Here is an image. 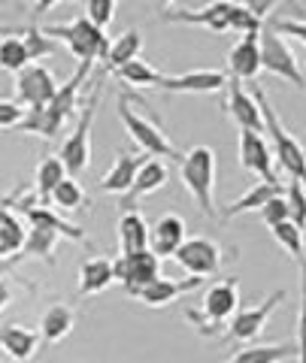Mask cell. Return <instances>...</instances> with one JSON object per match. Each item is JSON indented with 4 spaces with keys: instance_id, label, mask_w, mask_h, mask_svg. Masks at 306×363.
<instances>
[{
    "instance_id": "1",
    "label": "cell",
    "mask_w": 306,
    "mask_h": 363,
    "mask_svg": "<svg viewBox=\"0 0 306 363\" xmlns=\"http://www.w3.org/2000/svg\"><path fill=\"white\" fill-rule=\"evenodd\" d=\"M92 64H79V70L67 79L64 85H58V94L43 109H31L25 112V121L18 124V133H33V136H43V140H55L61 133V128L70 121L73 109H76V100H79V91H82V82Z\"/></svg>"
},
{
    "instance_id": "2",
    "label": "cell",
    "mask_w": 306,
    "mask_h": 363,
    "mask_svg": "<svg viewBox=\"0 0 306 363\" xmlns=\"http://www.w3.org/2000/svg\"><path fill=\"white\" fill-rule=\"evenodd\" d=\"M252 97H255V104L261 106V116H264V130L270 133V152H273V161H279L282 169H285L294 182H300V185L306 188V149L288 133L285 124L279 121L276 109H273V104H270L264 88L255 85Z\"/></svg>"
},
{
    "instance_id": "3",
    "label": "cell",
    "mask_w": 306,
    "mask_h": 363,
    "mask_svg": "<svg viewBox=\"0 0 306 363\" xmlns=\"http://www.w3.org/2000/svg\"><path fill=\"white\" fill-rule=\"evenodd\" d=\"M179 173H182V185L188 188V194L195 197L197 209L203 215L215 218L219 209H215V152L209 145H195L182 155L179 161Z\"/></svg>"
},
{
    "instance_id": "4",
    "label": "cell",
    "mask_w": 306,
    "mask_h": 363,
    "mask_svg": "<svg viewBox=\"0 0 306 363\" xmlns=\"http://www.w3.org/2000/svg\"><path fill=\"white\" fill-rule=\"evenodd\" d=\"M43 33L52 40H61L76 55L79 64H94L100 58H106V52H109L106 30L94 28L85 16H76L73 21H64V25H46Z\"/></svg>"
},
{
    "instance_id": "5",
    "label": "cell",
    "mask_w": 306,
    "mask_h": 363,
    "mask_svg": "<svg viewBox=\"0 0 306 363\" xmlns=\"http://www.w3.org/2000/svg\"><path fill=\"white\" fill-rule=\"evenodd\" d=\"M119 116H121L124 130L131 133V140L140 145L146 157H152V161H161V157H167V161H182V152H179L176 145L167 140V133L158 128L155 121L140 116V112L131 106L128 94L119 97Z\"/></svg>"
},
{
    "instance_id": "6",
    "label": "cell",
    "mask_w": 306,
    "mask_h": 363,
    "mask_svg": "<svg viewBox=\"0 0 306 363\" xmlns=\"http://www.w3.org/2000/svg\"><path fill=\"white\" fill-rule=\"evenodd\" d=\"M97 106H100V88L92 94L88 106L82 109V116L76 118L73 130L67 133V140L61 143L58 149V161L64 164L67 176L76 179L79 173H85L88 164H92V124L97 118Z\"/></svg>"
},
{
    "instance_id": "7",
    "label": "cell",
    "mask_w": 306,
    "mask_h": 363,
    "mask_svg": "<svg viewBox=\"0 0 306 363\" xmlns=\"http://www.w3.org/2000/svg\"><path fill=\"white\" fill-rule=\"evenodd\" d=\"M258 45H261V70L273 73L279 79H285L294 88H306L303 85V73H300V61L291 52V45L279 37L273 28H261L258 33Z\"/></svg>"
},
{
    "instance_id": "8",
    "label": "cell",
    "mask_w": 306,
    "mask_h": 363,
    "mask_svg": "<svg viewBox=\"0 0 306 363\" xmlns=\"http://www.w3.org/2000/svg\"><path fill=\"white\" fill-rule=\"evenodd\" d=\"M55 94H58V79L46 64H28L16 73V104L25 112L43 109Z\"/></svg>"
},
{
    "instance_id": "9",
    "label": "cell",
    "mask_w": 306,
    "mask_h": 363,
    "mask_svg": "<svg viewBox=\"0 0 306 363\" xmlns=\"http://www.w3.org/2000/svg\"><path fill=\"white\" fill-rule=\"evenodd\" d=\"M173 260L188 272V276L207 279V276H215V272L222 269V245L215 240H207V236H195V240H185L179 245Z\"/></svg>"
},
{
    "instance_id": "10",
    "label": "cell",
    "mask_w": 306,
    "mask_h": 363,
    "mask_svg": "<svg viewBox=\"0 0 306 363\" xmlns=\"http://www.w3.org/2000/svg\"><path fill=\"white\" fill-rule=\"evenodd\" d=\"M228 16H231V4L228 0H215L200 9H185V6H164L158 18L170 21V25H195V28H207L212 33H224L228 28Z\"/></svg>"
},
{
    "instance_id": "11",
    "label": "cell",
    "mask_w": 306,
    "mask_h": 363,
    "mask_svg": "<svg viewBox=\"0 0 306 363\" xmlns=\"http://www.w3.org/2000/svg\"><path fill=\"white\" fill-rule=\"evenodd\" d=\"M112 269H116V281H121L124 291L133 294L161 276V260H158L149 248H143V252L119 255L112 260Z\"/></svg>"
},
{
    "instance_id": "12",
    "label": "cell",
    "mask_w": 306,
    "mask_h": 363,
    "mask_svg": "<svg viewBox=\"0 0 306 363\" xmlns=\"http://www.w3.org/2000/svg\"><path fill=\"white\" fill-rule=\"evenodd\" d=\"M279 303H285V291H273L264 303L252 306V309H236V315L228 321V336L236 339V342H252V339H258Z\"/></svg>"
},
{
    "instance_id": "13",
    "label": "cell",
    "mask_w": 306,
    "mask_h": 363,
    "mask_svg": "<svg viewBox=\"0 0 306 363\" xmlns=\"http://www.w3.org/2000/svg\"><path fill=\"white\" fill-rule=\"evenodd\" d=\"M236 309H240V281H236V276L215 281V285H209L207 294H203L200 315L209 318L212 324L228 327V321L236 315Z\"/></svg>"
},
{
    "instance_id": "14",
    "label": "cell",
    "mask_w": 306,
    "mask_h": 363,
    "mask_svg": "<svg viewBox=\"0 0 306 363\" xmlns=\"http://www.w3.org/2000/svg\"><path fill=\"white\" fill-rule=\"evenodd\" d=\"M203 285V279L191 276V279H167V276H158L155 281H149V285H143L140 291H133L131 297H137L143 306H149V309H164V306H170L173 300L185 297V294L197 291Z\"/></svg>"
},
{
    "instance_id": "15",
    "label": "cell",
    "mask_w": 306,
    "mask_h": 363,
    "mask_svg": "<svg viewBox=\"0 0 306 363\" xmlns=\"http://www.w3.org/2000/svg\"><path fill=\"white\" fill-rule=\"evenodd\" d=\"M228 88V73L222 70H191L179 76H164L161 91L167 94H215Z\"/></svg>"
},
{
    "instance_id": "16",
    "label": "cell",
    "mask_w": 306,
    "mask_h": 363,
    "mask_svg": "<svg viewBox=\"0 0 306 363\" xmlns=\"http://www.w3.org/2000/svg\"><path fill=\"white\" fill-rule=\"evenodd\" d=\"M240 164L248 173L261 176L264 182H276L273 173V152L270 143L264 140V133H252V130H240Z\"/></svg>"
},
{
    "instance_id": "17",
    "label": "cell",
    "mask_w": 306,
    "mask_h": 363,
    "mask_svg": "<svg viewBox=\"0 0 306 363\" xmlns=\"http://www.w3.org/2000/svg\"><path fill=\"white\" fill-rule=\"evenodd\" d=\"M185 221L179 215H161L152 227H149V252L158 257V260H167L179 252L188 236H185Z\"/></svg>"
},
{
    "instance_id": "18",
    "label": "cell",
    "mask_w": 306,
    "mask_h": 363,
    "mask_svg": "<svg viewBox=\"0 0 306 363\" xmlns=\"http://www.w3.org/2000/svg\"><path fill=\"white\" fill-rule=\"evenodd\" d=\"M228 116L240 124V130H252V133H264V116H261V106L255 104V97L236 82L228 79Z\"/></svg>"
},
{
    "instance_id": "19",
    "label": "cell",
    "mask_w": 306,
    "mask_h": 363,
    "mask_svg": "<svg viewBox=\"0 0 306 363\" xmlns=\"http://www.w3.org/2000/svg\"><path fill=\"white\" fill-rule=\"evenodd\" d=\"M149 161L146 155H131V152H119V157L112 161V167L106 169L104 176H100L97 188L104 191V194H128L133 179H137L140 167Z\"/></svg>"
},
{
    "instance_id": "20",
    "label": "cell",
    "mask_w": 306,
    "mask_h": 363,
    "mask_svg": "<svg viewBox=\"0 0 306 363\" xmlns=\"http://www.w3.org/2000/svg\"><path fill=\"white\" fill-rule=\"evenodd\" d=\"M228 67L231 79H236V82H255L261 73L258 33H246V37H240V43H234V49L228 52Z\"/></svg>"
},
{
    "instance_id": "21",
    "label": "cell",
    "mask_w": 306,
    "mask_h": 363,
    "mask_svg": "<svg viewBox=\"0 0 306 363\" xmlns=\"http://www.w3.org/2000/svg\"><path fill=\"white\" fill-rule=\"evenodd\" d=\"M167 179H170L167 164H164V161H152V157H149V161L140 167V173H137V179H133L131 191L124 194V200H121V212H131V209H133V203H137L140 197L161 191V188L167 185Z\"/></svg>"
},
{
    "instance_id": "22",
    "label": "cell",
    "mask_w": 306,
    "mask_h": 363,
    "mask_svg": "<svg viewBox=\"0 0 306 363\" xmlns=\"http://www.w3.org/2000/svg\"><path fill=\"white\" fill-rule=\"evenodd\" d=\"M37 345H40V333L31 330V327H25V324H4L0 327V348H4L16 363L31 360Z\"/></svg>"
},
{
    "instance_id": "23",
    "label": "cell",
    "mask_w": 306,
    "mask_h": 363,
    "mask_svg": "<svg viewBox=\"0 0 306 363\" xmlns=\"http://www.w3.org/2000/svg\"><path fill=\"white\" fill-rule=\"evenodd\" d=\"M112 281H116V269H112L109 257H88L79 267V294L82 297H94L104 294Z\"/></svg>"
},
{
    "instance_id": "24",
    "label": "cell",
    "mask_w": 306,
    "mask_h": 363,
    "mask_svg": "<svg viewBox=\"0 0 306 363\" xmlns=\"http://www.w3.org/2000/svg\"><path fill=\"white\" fill-rule=\"evenodd\" d=\"M143 248H149V221H146L137 209L121 212V218H119V255L143 252Z\"/></svg>"
},
{
    "instance_id": "25",
    "label": "cell",
    "mask_w": 306,
    "mask_h": 363,
    "mask_svg": "<svg viewBox=\"0 0 306 363\" xmlns=\"http://www.w3.org/2000/svg\"><path fill=\"white\" fill-rule=\"evenodd\" d=\"M73 324H76V312L70 309V306H64V303H55L40 318V339L46 345L61 342V339H67L73 333Z\"/></svg>"
},
{
    "instance_id": "26",
    "label": "cell",
    "mask_w": 306,
    "mask_h": 363,
    "mask_svg": "<svg viewBox=\"0 0 306 363\" xmlns=\"http://www.w3.org/2000/svg\"><path fill=\"white\" fill-rule=\"evenodd\" d=\"M297 357L294 342H270V345H246L224 363H288Z\"/></svg>"
},
{
    "instance_id": "27",
    "label": "cell",
    "mask_w": 306,
    "mask_h": 363,
    "mask_svg": "<svg viewBox=\"0 0 306 363\" xmlns=\"http://www.w3.org/2000/svg\"><path fill=\"white\" fill-rule=\"evenodd\" d=\"M279 194H282V185H279V182H255V185L248 188L240 200H234L231 206L222 212V218H236V215H246V212H258L267 200H273V197H279Z\"/></svg>"
},
{
    "instance_id": "28",
    "label": "cell",
    "mask_w": 306,
    "mask_h": 363,
    "mask_svg": "<svg viewBox=\"0 0 306 363\" xmlns=\"http://www.w3.org/2000/svg\"><path fill=\"white\" fill-rule=\"evenodd\" d=\"M140 52H143V33L140 30H124L121 37L116 40H109V52H106V70L116 73L119 67L124 64H131V61H137L140 58Z\"/></svg>"
},
{
    "instance_id": "29",
    "label": "cell",
    "mask_w": 306,
    "mask_h": 363,
    "mask_svg": "<svg viewBox=\"0 0 306 363\" xmlns=\"http://www.w3.org/2000/svg\"><path fill=\"white\" fill-rule=\"evenodd\" d=\"M25 236H28V227L21 224L18 215L0 206V260H9L16 252H21Z\"/></svg>"
},
{
    "instance_id": "30",
    "label": "cell",
    "mask_w": 306,
    "mask_h": 363,
    "mask_svg": "<svg viewBox=\"0 0 306 363\" xmlns=\"http://www.w3.org/2000/svg\"><path fill=\"white\" fill-rule=\"evenodd\" d=\"M21 206H25V215L31 218V224L52 227V230H58L61 236H70L73 242H85L82 227H76V224H70V221H64L61 215H55L52 209H46V206H37V203H21Z\"/></svg>"
},
{
    "instance_id": "31",
    "label": "cell",
    "mask_w": 306,
    "mask_h": 363,
    "mask_svg": "<svg viewBox=\"0 0 306 363\" xmlns=\"http://www.w3.org/2000/svg\"><path fill=\"white\" fill-rule=\"evenodd\" d=\"M61 233L52 230V227H40V224H31L28 227V236H25V245H21V257H43L52 264V252L58 245Z\"/></svg>"
},
{
    "instance_id": "32",
    "label": "cell",
    "mask_w": 306,
    "mask_h": 363,
    "mask_svg": "<svg viewBox=\"0 0 306 363\" xmlns=\"http://www.w3.org/2000/svg\"><path fill=\"white\" fill-rule=\"evenodd\" d=\"M67 179V169L64 164L58 161V155H46L43 161L37 164V194H40V206H46L52 191L61 185V182Z\"/></svg>"
},
{
    "instance_id": "33",
    "label": "cell",
    "mask_w": 306,
    "mask_h": 363,
    "mask_svg": "<svg viewBox=\"0 0 306 363\" xmlns=\"http://www.w3.org/2000/svg\"><path fill=\"white\" fill-rule=\"evenodd\" d=\"M116 76L121 79L124 85H133V88H161V82H164V76L158 73L149 61H143V58L119 67Z\"/></svg>"
},
{
    "instance_id": "34",
    "label": "cell",
    "mask_w": 306,
    "mask_h": 363,
    "mask_svg": "<svg viewBox=\"0 0 306 363\" xmlns=\"http://www.w3.org/2000/svg\"><path fill=\"white\" fill-rule=\"evenodd\" d=\"M49 203H52V206L58 209V212H79V209L85 206V191H82V185H79L76 179L67 176L61 185L52 191Z\"/></svg>"
},
{
    "instance_id": "35",
    "label": "cell",
    "mask_w": 306,
    "mask_h": 363,
    "mask_svg": "<svg viewBox=\"0 0 306 363\" xmlns=\"http://www.w3.org/2000/svg\"><path fill=\"white\" fill-rule=\"evenodd\" d=\"M25 37V33H21ZM21 37H6V40H0V70H6V73H21L25 67L31 64L28 58V49H25V43H21Z\"/></svg>"
},
{
    "instance_id": "36",
    "label": "cell",
    "mask_w": 306,
    "mask_h": 363,
    "mask_svg": "<svg viewBox=\"0 0 306 363\" xmlns=\"http://www.w3.org/2000/svg\"><path fill=\"white\" fill-rule=\"evenodd\" d=\"M270 233H273V240L288 252V257L300 264V260H303V230H300V227L291 224V221H282L276 227H270Z\"/></svg>"
},
{
    "instance_id": "37",
    "label": "cell",
    "mask_w": 306,
    "mask_h": 363,
    "mask_svg": "<svg viewBox=\"0 0 306 363\" xmlns=\"http://www.w3.org/2000/svg\"><path fill=\"white\" fill-rule=\"evenodd\" d=\"M21 43H25V49H28L31 64H37V61H43V58H49V55L58 52V43H55L52 37H46V33H43L37 25L25 28V37H21Z\"/></svg>"
},
{
    "instance_id": "38",
    "label": "cell",
    "mask_w": 306,
    "mask_h": 363,
    "mask_svg": "<svg viewBox=\"0 0 306 363\" xmlns=\"http://www.w3.org/2000/svg\"><path fill=\"white\" fill-rule=\"evenodd\" d=\"M285 194V206H288V221L297 224L300 230H306V188L300 182H288V188L282 191Z\"/></svg>"
},
{
    "instance_id": "39",
    "label": "cell",
    "mask_w": 306,
    "mask_h": 363,
    "mask_svg": "<svg viewBox=\"0 0 306 363\" xmlns=\"http://www.w3.org/2000/svg\"><path fill=\"white\" fill-rule=\"evenodd\" d=\"M294 348H297V363H306V257L300 260V312H297V336H294Z\"/></svg>"
},
{
    "instance_id": "40",
    "label": "cell",
    "mask_w": 306,
    "mask_h": 363,
    "mask_svg": "<svg viewBox=\"0 0 306 363\" xmlns=\"http://www.w3.org/2000/svg\"><path fill=\"white\" fill-rule=\"evenodd\" d=\"M116 13H119L116 0H88L85 4V18L100 30H106V25H112Z\"/></svg>"
},
{
    "instance_id": "41",
    "label": "cell",
    "mask_w": 306,
    "mask_h": 363,
    "mask_svg": "<svg viewBox=\"0 0 306 363\" xmlns=\"http://www.w3.org/2000/svg\"><path fill=\"white\" fill-rule=\"evenodd\" d=\"M228 28H231V30H240L243 37H246V33H261V21H258L252 13H248L246 4H231Z\"/></svg>"
},
{
    "instance_id": "42",
    "label": "cell",
    "mask_w": 306,
    "mask_h": 363,
    "mask_svg": "<svg viewBox=\"0 0 306 363\" xmlns=\"http://www.w3.org/2000/svg\"><path fill=\"white\" fill-rule=\"evenodd\" d=\"M258 215H261V221H264L267 227H276V224H282V221H288L285 194H279V197H273V200H267L264 206L258 209Z\"/></svg>"
},
{
    "instance_id": "43",
    "label": "cell",
    "mask_w": 306,
    "mask_h": 363,
    "mask_svg": "<svg viewBox=\"0 0 306 363\" xmlns=\"http://www.w3.org/2000/svg\"><path fill=\"white\" fill-rule=\"evenodd\" d=\"M25 121V109L16 100H0V130H16Z\"/></svg>"
},
{
    "instance_id": "44",
    "label": "cell",
    "mask_w": 306,
    "mask_h": 363,
    "mask_svg": "<svg viewBox=\"0 0 306 363\" xmlns=\"http://www.w3.org/2000/svg\"><path fill=\"white\" fill-rule=\"evenodd\" d=\"M273 30L285 33V37H294L297 43H303V49H306V18H276Z\"/></svg>"
},
{
    "instance_id": "45",
    "label": "cell",
    "mask_w": 306,
    "mask_h": 363,
    "mask_svg": "<svg viewBox=\"0 0 306 363\" xmlns=\"http://www.w3.org/2000/svg\"><path fill=\"white\" fill-rule=\"evenodd\" d=\"M185 318H188V321L197 327V333H200V336H219V333L224 330V327L212 324L209 318H203V315H200V309H188V312H185Z\"/></svg>"
},
{
    "instance_id": "46",
    "label": "cell",
    "mask_w": 306,
    "mask_h": 363,
    "mask_svg": "<svg viewBox=\"0 0 306 363\" xmlns=\"http://www.w3.org/2000/svg\"><path fill=\"white\" fill-rule=\"evenodd\" d=\"M246 6H248V13H252V16L258 18V21H264V16H267L270 9L276 6V4H273V0H261V4H258V0H248Z\"/></svg>"
},
{
    "instance_id": "47",
    "label": "cell",
    "mask_w": 306,
    "mask_h": 363,
    "mask_svg": "<svg viewBox=\"0 0 306 363\" xmlns=\"http://www.w3.org/2000/svg\"><path fill=\"white\" fill-rule=\"evenodd\" d=\"M9 300H13V288H9V281L0 279V312L9 306Z\"/></svg>"
},
{
    "instance_id": "48",
    "label": "cell",
    "mask_w": 306,
    "mask_h": 363,
    "mask_svg": "<svg viewBox=\"0 0 306 363\" xmlns=\"http://www.w3.org/2000/svg\"><path fill=\"white\" fill-rule=\"evenodd\" d=\"M21 33H25V28H4V25H0V37H21Z\"/></svg>"
},
{
    "instance_id": "49",
    "label": "cell",
    "mask_w": 306,
    "mask_h": 363,
    "mask_svg": "<svg viewBox=\"0 0 306 363\" xmlns=\"http://www.w3.org/2000/svg\"><path fill=\"white\" fill-rule=\"evenodd\" d=\"M13 267H16V260H13V257H9V260H0V276H6V272L13 269Z\"/></svg>"
}]
</instances>
